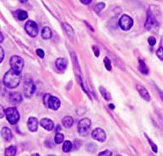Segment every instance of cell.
<instances>
[{
  "instance_id": "obj_1",
  "label": "cell",
  "mask_w": 163,
  "mask_h": 156,
  "mask_svg": "<svg viewBox=\"0 0 163 156\" xmlns=\"http://www.w3.org/2000/svg\"><path fill=\"white\" fill-rule=\"evenodd\" d=\"M21 79V73L17 72L11 69L4 75L3 78V82L5 86L8 88L14 89L19 85Z\"/></svg>"
},
{
  "instance_id": "obj_2",
  "label": "cell",
  "mask_w": 163,
  "mask_h": 156,
  "mask_svg": "<svg viewBox=\"0 0 163 156\" xmlns=\"http://www.w3.org/2000/svg\"><path fill=\"white\" fill-rule=\"evenodd\" d=\"M150 7L147 12L146 22L144 23V27L149 32L156 33L159 29L160 24L156 18V12Z\"/></svg>"
},
{
  "instance_id": "obj_3",
  "label": "cell",
  "mask_w": 163,
  "mask_h": 156,
  "mask_svg": "<svg viewBox=\"0 0 163 156\" xmlns=\"http://www.w3.org/2000/svg\"><path fill=\"white\" fill-rule=\"evenodd\" d=\"M43 103L48 108L54 111L58 110L61 106V101L60 99L50 94H46L44 96Z\"/></svg>"
},
{
  "instance_id": "obj_4",
  "label": "cell",
  "mask_w": 163,
  "mask_h": 156,
  "mask_svg": "<svg viewBox=\"0 0 163 156\" xmlns=\"http://www.w3.org/2000/svg\"><path fill=\"white\" fill-rule=\"evenodd\" d=\"M5 115L7 121L11 124H16L19 120L20 114L18 110L14 107L8 108L5 111Z\"/></svg>"
},
{
  "instance_id": "obj_5",
  "label": "cell",
  "mask_w": 163,
  "mask_h": 156,
  "mask_svg": "<svg viewBox=\"0 0 163 156\" xmlns=\"http://www.w3.org/2000/svg\"><path fill=\"white\" fill-rule=\"evenodd\" d=\"M91 127V121L88 118L82 119L78 124V133L82 136H86Z\"/></svg>"
},
{
  "instance_id": "obj_6",
  "label": "cell",
  "mask_w": 163,
  "mask_h": 156,
  "mask_svg": "<svg viewBox=\"0 0 163 156\" xmlns=\"http://www.w3.org/2000/svg\"><path fill=\"white\" fill-rule=\"evenodd\" d=\"M9 64L12 69L17 72L21 73L24 67V60L21 57L18 55L12 56Z\"/></svg>"
},
{
  "instance_id": "obj_7",
  "label": "cell",
  "mask_w": 163,
  "mask_h": 156,
  "mask_svg": "<svg viewBox=\"0 0 163 156\" xmlns=\"http://www.w3.org/2000/svg\"><path fill=\"white\" fill-rule=\"evenodd\" d=\"M118 24L122 30L128 31L134 25V20L130 16L124 14L120 18Z\"/></svg>"
},
{
  "instance_id": "obj_8",
  "label": "cell",
  "mask_w": 163,
  "mask_h": 156,
  "mask_svg": "<svg viewBox=\"0 0 163 156\" xmlns=\"http://www.w3.org/2000/svg\"><path fill=\"white\" fill-rule=\"evenodd\" d=\"M24 30L27 34L32 37H36L39 33L38 25L33 21L29 20L26 22Z\"/></svg>"
},
{
  "instance_id": "obj_9",
  "label": "cell",
  "mask_w": 163,
  "mask_h": 156,
  "mask_svg": "<svg viewBox=\"0 0 163 156\" xmlns=\"http://www.w3.org/2000/svg\"><path fill=\"white\" fill-rule=\"evenodd\" d=\"M36 89V85L32 80L27 79L25 81L24 83L23 90H24V94L26 97L27 98L31 97L34 94Z\"/></svg>"
},
{
  "instance_id": "obj_10",
  "label": "cell",
  "mask_w": 163,
  "mask_h": 156,
  "mask_svg": "<svg viewBox=\"0 0 163 156\" xmlns=\"http://www.w3.org/2000/svg\"><path fill=\"white\" fill-rule=\"evenodd\" d=\"M92 137L93 139L97 141L100 142H104L106 140L107 135L103 129L100 128H97L92 131Z\"/></svg>"
},
{
  "instance_id": "obj_11",
  "label": "cell",
  "mask_w": 163,
  "mask_h": 156,
  "mask_svg": "<svg viewBox=\"0 0 163 156\" xmlns=\"http://www.w3.org/2000/svg\"><path fill=\"white\" fill-rule=\"evenodd\" d=\"M136 89L138 90L140 97L146 101H150V95L147 89L141 85H136Z\"/></svg>"
},
{
  "instance_id": "obj_12",
  "label": "cell",
  "mask_w": 163,
  "mask_h": 156,
  "mask_svg": "<svg viewBox=\"0 0 163 156\" xmlns=\"http://www.w3.org/2000/svg\"><path fill=\"white\" fill-rule=\"evenodd\" d=\"M27 127L30 132H34L38 129V120L36 117H30L27 121Z\"/></svg>"
},
{
  "instance_id": "obj_13",
  "label": "cell",
  "mask_w": 163,
  "mask_h": 156,
  "mask_svg": "<svg viewBox=\"0 0 163 156\" xmlns=\"http://www.w3.org/2000/svg\"><path fill=\"white\" fill-rule=\"evenodd\" d=\"M40 125L47 131H51L53 129L54 124L53 121L47 118H44L41 119L40 122Z\"/></svg>"
},
{
  "instance_id": "obj_14",
  "label": "cell",
  "mask_w": 163,
  "mask_h": 156,
  "mask_svg": "<svg viewBox=\"0 0 163 156\" xmlns=\"http://www.w3.org/2000/svg\"><path fill=\"white\" fill-rule=\"evenodd\" d=\"M9 99V101L12 104H19L22 101V97L19 93L14 92L10 93Z\"/></svg>"
},
{
  "instance_id": "obj_15",
  "label": "cell",
  "mask_w": 163,
  "mask_h": 156,
  "mask_svg": "<svg viewBox=\"0 0 163 156\" xmlns=\"http://www.w3.org/2000/svg\"><path fill=\"white\" fill-rule=\"evenodd\" d=\"M67 61L64 58H58L55 61V67L56 68L62 71L65 69L67 66Z\"/></svg>"
},
{
  "instance_id": "obj_16",
  "label": "cell",
  "mask_w": 163,
  "mask_h": 156,
  "mask_svg": "<svg viewBox=\"0 0 163 156\" xmlns=\"http://www.w3.org/2000/svg\"><path fill=\"white\" fill-rule=\"evenodd\" d=\"M1 136L3 137V139L5 140V141H10L12 138V131L11 130L7 128V127H4L2 128V129H1Z\"/></svg>"
},
{
  "instance_id": "obj_17",
  "label": "cell",
  "mask_w": 163,
  "mask_h": 156,
  "mask_svg": "<svg viewBox=\"0 0 163 156\" xmlns=\"http://www.w3.org/2000/svg\"><path fill=\"white\" fill-rule=\"evenodd\" d=\"M42 37L43 39L45 40H48L51 39L52 36V32L51 29L48 27V26H45L43 28L42 30Z\"/></svg>"
},
{
  "instance_id": "obj_18",
  "label": "cell",
  "mask_w": 163,
  "mask_h": 156,
  "mask_svg": "<svg viewBox=\"0 0 163 156\" xmlns=\"http://www.w3.org/2000/svg\"><path fill=\"white\" fill-rule=\"evenodd\" d=\"M139 70L141 73L143 75H147L149 72V68L145 62L141 59L139 60Z\"/></svg>"
},
{
  "instance_id": "obj_19",
  "label": "cell",
  "mask_w": 163,
  "mask_h": 156,
  "mask_svg": "<svg viewBox=\"0 0 163 156\" xmlns=\"http://www.w3.org/2000/svg\"><path fill=\"white\" fill-rule=\"evenodd\" d=\"M62 123L64 127L66 128H70L73 124V119L70 116H66L62 119Z\"/></svg>"
},
{
  "instance_id": "obj_20",
  "label": "cell",
  "mask_w": 163,
  "mask_h": 156,
  "mask_svg": "<svg viewBox=\"0 0 163 156\" xmlns=\"http://www.w3.org/2000/svg\"><path fill=\"white\" fill-rule=\"evenodd\" d=\"M17 153V147L15 146H11L5 150V156H15Z\"/></svg>"
},
{
  "instance_id": "obj_21",
  "label": "cell",
  "mask_w": 163,
  "mask_h": 156,
  "mask_svg": "<svg viewBox=\"0 0 163 156\" xmlns=\"http://www.w3.org/2000/svg\"><path fill=\"white\" fill-rule=\"evenodd\" d=\"M63 26L65 30V32H66L68 36L70 37V38L73 37L74 36V32H73V29L71 27V26L69 24L65 23L64 24Z\"/></svg>"
},
{
  "instance_id": "obj_22",
  "label": "cell",
  "mask_w": 163,
  "mask_h": 156,
  "mask_svg": "<svg viewBox=\"0 0 163 156\" xmlns=\"http://www.w3.org/2000/svg\"><path fill=\"white\" fill-rule=\"evenodd\" d=\"M100 90V92L101 94V96L103 97V98L107 100V101H108L111 99V96H110V93L108 92V91L103 86H101L99 89Z\"/></svg>"
},
{
  "instance_id": "obj_23",
  "label": "cell",
  "mask_w": 163,
  "mask_h": 156,
  "mask_svg": "<svg viewBox=\"0 0 163 156\" xmlns=\"http://www.w3.org/2000/svg\"><path fill=\"white\" fill-rule=\"evenodd\" d=\"M72 143L70 140H66L64 142L62 146V150L64 153H68L72 150Z\"/></svg>"
},
{
  "instance_id": "obj_24",
  "label": "cell",
  "mask_w": 163,
  "mask_h": 156,
  "mask_svg": "<svg viewBox=\"0 0 163 156\" xmlns=\"http://www.w3.org/2000/svg\"><path fill=\"white\" fill-rule=\"evenodd\" d=\"M106 7V4L104 2H99L95 5L94 7V11L97 14H98L103 9Z\"/></svg>"
},
{
  "instance_id": "obj_25",
  "label": "cell",
  "mask_w": 163,
  "mask_h": 156,
  "mask_svg": "<svg viewBox=\"0 0 163 156\" xmlns=\"http://www.w3.org/2000/svg\"><path fill=\"white\" fill-rule=\"evenodd\" d=\"M144 136H146V139H147V140L149 142V144L150 145V146L152 147V149L153 151V152H154L155 153H157V152H158V147H157V145L153 142V140L151 139H150V137H148V136L145 133H144Z\"/></svg>"
},
{
  "instance_id": "obj_26",
  "label": "cell",
  "mask_w": 163,
  "mask_h": 156,
  "mask_svg": "<svg viewBox=\"0 0 163 156\" xmlns=\"http://www.w3.org/2000/svg\"><path fill=\"white\" fill-rule=\"evenodd\" d=\"M17 17H18V19L19 21H24L25 19H26L28 18V14H27V12L26 11L21 10L18 13Z\"/></svg>"
},
{
  "instance_id": "obj_27",
  "label": "cell",
  "mask_w": 163,
  "mask_h": 156,
  "mask_svg": "<svg viewBox=\"0 0 163 156\" xmlns=\"http://www.w3.org/2000/svg\"><path fill=\"white\" fill-rule=\"evenodd\" d=\"M64 140V135L62 134L61 133H57L55 134L54 136V141L56 143V144H61V143L63 142Z\"/></svg>"
},
{
  "instance_id": "obj_28",
  "label": "cell",
  "mask_w": 163,
  "mask_h": 156,
  "mask_svg": "<svg viewBox=\"0 0 163 156\" xmlns=\"http://www.w3.org/2000/svg\"><path fill=\"white\" fill-rule=\"evenodd\" d=\"M104 66L106 67V69L107 70H111L112 69V66H111V63L110 60L108 57H105L104 59Z\"/></svg>"
},
{
  "instance_id": "obj_29",
  "label": "cell",
  "mask_w": 163,
  "mask_h": 156,
  "mask_svg": "<svg viewBox=\"0 0 163 156\" xmlns=\"http://www.w3.org/2000/svg\"><path fill=\"white\" fill-rule=\"evenodd\" d=\"M156 55L161 60L163 61V47H160L156 51Z\"/></svg>"
},
{
  "instance_id": "obj_30",
  "label": "cell",
  "mask_w": 163,
  "mask_h": 156,
  "mask_svg": "<svg viewBox=\"0 0 163 156\" xmlns=\"http://www.w3.org/2000/svg\"><path fill=\"white\" fill-rule=\"evenodd\" d=\"M36 54L41 58H43L45 57V52L43 51V50L41 49V48H38L36 50Z\"/></svg>"
},
{
  "instance_id": "obj_31",
  "label": "cell",
  "mask_w": 163,
  "mask_h": 156,
  "mask_svg": "<svg viewBox=\"0 0 163 156\" xmlns=\"http://www.w3.org/2000/svg\"><path fill=\"white\" fill-rule=\"evenodd\" d=\"M112 155H113V153L111 151L106 150L103 152H100L98 154V156H112Z\"/></svg>"
},
{
  "instance_id": "obj_32",
  "label": "cell",
  "mask_w": 163,
  "mask_h": 156,
  "mask_svg": "<svg viewBox=\"0 0 163 156\" xmlns=\"http://www.w3.org/2000/svg\"><path fill=\"white\" fill-rule=\"evenodd\" d=\"M148 43L151 46H154V45L156 44V39L154 37H150L148 39Z\"/></svg>"
},
{
  "instance_id": "obj_33",
  "label": "cell",
  "mask_w": 163,
  "mask_h": 156,
  "mask_svg": "<svg viewBox=\"0 0 163 156\" xmlns=\"http://www.w3.org/2000/svg\"><path fill=\"white\" fill-rule=\"evenodd\" d=\"M93 51L95 56L96 57H98L100 55V51H99L98 48L96 46L94 45L93 47Z\"/></svg>"
},
{
  "instance_id": "obj_34",
  "label": "cell",
  "mask_w": 163,
  "mask_h": 156,
  "mask_svg": "<svg viewBox=\"0 0 163 156\" xmlns=\"http://www.w3.org/2000/svg\"><path fill=\"white\" fill-rule=\"evenodd\" d=\"M0 54H1V61L0 62L2 63L3 61V59L4 58V55H5V52H4V51L2 47H0Z\"/></svg>"
},
{
  "instance_id": "obj_35",
  "label": "cell",
  "mask_w": 163,
  "mask_h": 156,
  "mask_svg": "<svg viewBox=\"0 0 163 156\" xmlns=\"http://www.w3.org/2000/svg\"><path fill=\"white\" fill-rule=\"evenodd\" d=\"M4 115H5V110L2 106H0V118H2L4 116Z\"/></svg>"
},
{
  "instance_id": "obj_36",
  "label": "cell",
  "mask_w": 163,
  "mask_h": 156,
  "mask_svg": "<svg viewBox=\"0 0 163 156\" xmlns=\"http://www.w3.org/2000/svg\"><path fill=\"white\" fill-rule=\"evenodd\" d=\"M80 2L83 4H85V5H88V4H89L90 2H92V1L91 0H84V1H82L81 0Z\"/></svg>"
},
{
  "instance_id": "obj_37",
  "label": "cell",
  "mask_w": 163,
  "mask_h": 156,
  "mask_svg": "<svg viewBox=\"0 0 163 156\" xmlns=\"http://www.w3.org/2000/svg\"><path fill=\"white\" fill-rule=\"evenodd\" d=\"M157 90H158V91H159V93L160 98H162V100H163V91H162V90L160 89H157Z\"/></svg>"
},
{
  "instance_id": "obj_38",
  "label": "cell",
  "mask_w": 163,
  "mask_h": 156,
  "mask_svg": "<svg viewBox=\"0 0 163 156\" xmlns=\"http://www.w3.org/2000/svg\"><path fill=\"white\" fill-rule=\"evenodd\" d=\"M61 130V126L59 125H58L56 127V128H55V131L58 132V131H60Z\"/></svg>"
},
{
  "instance_id": "obj_39",
  "label": "cell",
  "mask_w": 163,
  "mask_h": 156,
  "mask_svg": "<svg viewBox=\"0 0 163 156\" xmlns=\"http://www.w3.org/2000/svg\"><path fill=\"white\" fill-rule=\"evenodd\" d=\"M108 106L111 110H114L115 109V106L113 104H110Z\"/></svg>"
},
{
  "instance_id": "obj_40",
  "label": "cell",
  "mask_w": 163,
  "mask_h": 156,
  "mask_svg": "<svg viewBox=\"0 0 163 156\" xmlns=\"http://www.w3.org/2000/svg\"><path fill=\"white\" fill-rule=\"evenodd\" d=\"M0 37H1L0 42H1V43H2V42H3V40H4V36H3L2 33H1V36H0Z\"/></svg>"
},
{
  "instance_id": "obj_41",
  "label": "cell",
  "mask_w": 163,
  "mask_h": 156,
  "mask_svg": "<svg viewBox=\"0 0 163 156\" xmlns=\"http://www.w3.org/2000/svg\"><path fill=\"white\" fill-rule=\"evenodd\" d=\"M32 156H40V155H39V154H38V153H34V154H33L32 155Z\"/></svg>"
},
{
  "instance_id": "obj_42",
  "label": "cell",
  "mask_w": 163,
  "mask_h": 156,
  "mask_svg": "<svg viewBox=\"0 0 163 156\" xmlns=\"http://www.w3.org/2000/svg\"><path fill=\"white\" fill-rule=\"evenodd\" d=\"M21 2H27V1H21Z\"/></svg>"
},
{
  "instance_id": "obj_43",
  "label": "cell",
  "mask_w": 163,
  "mask_h": 156,
  "mask_svg": "<svg viewBox=\"0 0 163 156\" xmlns=\"http://www.w3.org/2000/svg\"><path fill=\"white\" fill-rule=\"evenodd\" d=\"M47 156H54V155H48Z\"/></svg>"
},
{
  "instance_id": "obj_44",
  "label": "cell",
  "mask_w": 163,
  "mask_h": 156,
  "mask_svg": "<svg viewBox=\"0 0 163 156\" xmlns=\"http://www.w3.org/2000/svg\"><path fill=\"white\" fill-rule=\"evenodd\" d=\"M116 156H121V155H116Z\"/></svg>"
}]
</instances>
